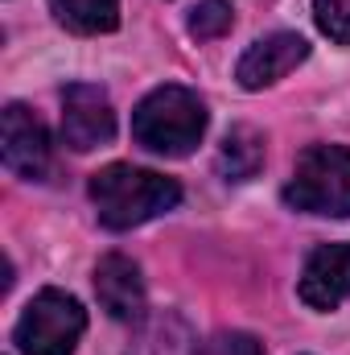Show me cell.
Masks as SVG:
<instances>
[{
	"instance_id": "cell-11",
	"label": "cell",
	"mask_w": 350,
	"mask_h": 355,
	"mask_svg": "<svg viewBox=\"0 0 350 355\" xmlns=\"http://www.w3.org/2000/svg\"><path fill=\"white\" fill-rule=\"evenodd\" d=\"M264 166V137L248 124H235L219 149V174L227 182H248L256 178Z\"/></svg>"
},
{
	"instance_id": "cell-10",
	"label": "cell",
	"mask_w": 350,
	"mask_h": 355,
	"mask_svg": "<svg viewBox=\"0 0 350 355\" xmlns=\"http://www.w3.org/2000/svg\"><path fill=\"white\" fill-rule=\"evenodd\" d=\"M128 355H198V339L181 314L165 310V314L140 318V331H136Z\"/></svg>"
},
{
	"instance_id": "cell-14",
	"label": "cell",
	"mask_w": 350,
	"mask_h": 355,
	"mask_svg": "<svg viewBox=\"0 0 350 355\" xmlns=\"http://www.w3.org/2000/svg\"><path fill=\"white\" fill-rule=\"evenodd\" d=\"M313 21L330 42L350 46V0H313Z\"/></svg>"
},
{
	"instance_id": "cell-5",
	"label": "cell",
	"mask_w": 350,
	"mask_h": 355,
	"mask_svg": "<svg viewBox=\"0 0 350 355\" xmlns=\"http://www.w3.org/2000/svg\"><path fill=\"white\" fill-rule=\"evenodd\" d=\"M116 137V107L95 83H71L62 91V141L79 153Z\"/></svg>"
},
{
	"instance_id": "cell-4",
	"label": "cell",
	"mask_w": 350,
	"mask_h": 355,
	"mask_svg": "<svg viewBox=\"0 0 350 355\" xmlns=\"http://www.w3.org/2000/svg\"><path fill=\"white\" fill-rule=\"evenodd\" d=\"M87 331V310L62 289H42L17 318L12 343L21 355H75Z\"/></svg>"
},
{
	"instance_id": "cell-2",
	"label": "cell",
	"mask_w": 350,
	"mask_h": 355,
	"mask_svg": "<svg viewBox=\"0 0 350 355\" xmlns=\"http://www.w3.org/2000/svg\"><path fill=\"white\" fill-rule=\"evenodd\" d=\"M202 132H206V103L177 83L149 91L132 112V137L149 153L185 157L202 141Z\"/></svg>"
},
{
	"instance_id": "cell-7",
	"label": "cell",
	"mask_w": 350,
	"mask_h": 355,
	"mask_svg": "<svg viewBox=\"0 0 350 355\" xmlns=\"http://www.w3.org/2000/svg\"><path fill=\"white\" fill-rule=\"evenodd\" d=\"M309 58V42L301 33H268L260 42H252V50L239 58L235 79L243 91H264L280 83L288 71H297Z\"/></svg>"
},
{
	"instance_id": "cell-1",
	"label": "cell",
	"mask_w": 350,
	"mask_h": 355,
	"mask_svg": "<svg viewBox=\"0 0 350 355\" xmlns=\"http://www.w3.org/2000/svg\"><path fill=\"white\" fill-rule=\"evenodd\" d=\"M91 202H95V215L103 227L128 232V227H140V223L174 211L181 202V186L165 174L116 162L91 178Z\"/></svg>"
},
{
	"instance_id": "cell-13",
	"label": "cell",
	"mask_w": 350,
	"mask_h": 355,
	"mask_svg": "<svg viewBox=\"0 0 350 355\" xmlns=\"http://www.w3.org/2000/svg\"><path fill=\"white\" fill-rule=\"evenodd\" d=\"M231 25H235V8H231L227 0H202V4L190 12V33H194L198 42H214V37H223Z\"/></svg>"
},
{
	"instance_id": "cell-8",
	"label": "cell",
	"mask_w": 350,
	"mask_h": 355,
	"mask_svg": "<svg viewBox=\"0 0 350 355\" xmlns=\"http://www.w3.org/2000/svg\"><path fill=\"white\" fill-rule=\"evenodd\" d=\"M301 302L309 310H338L350 297V240L347 244H322L301 272V285H297Z\"/></svg>"
},
{
	"instance_id": "cell-12",
	"label": "cell",
	"mask_w": 350,
	"mask_h": 355,
	"mask_svg": "<svg viewBox=\"0 0 350 355\" xmlns=\"http://www.w3.org/2000/svg\"><path fill=\"white\" fill-rule=\"evenodd\" d=\"M58 25L71 33H111L120 25V0H50Z\"/></svg>"
},
{
	"instance_id": "cell-3",
	"label": "cell",
	"mask_w": 350,
	"mask_h": 355,
	"mask_svg": "<svg viewBox=\"0 0 350 355\" xmlns=\"http://www.w3.org/2000/svg\"><path fill=\"white\" fill-rule=\"evenodd\" d=\"M284 202L305 211V215H330L347 219L350 215V149L347 145H309L293 178L284 186Z\"/></svg>"
},
{
	"instance_id": "cell-6",
	"label": "cell",
	"mask_w": 350,
	"mask_h": 355,
	"mask_svg": "<svg viewBox=\"0 0 350 355\" xmlns=\"http://www.w3.org/2000/svg\"><path fill=\"white\" fill-rule=\"evenodd\" d=\"M0 141H4L0 157H4V166L12 174L25 178V182H46V174H50V132L25 103L4 107Z\"/></svg>"
},
{
	"instance_id": "cell-15",
	"label": "cell",
	"mask_w": 350,
	"mask_h": 355,
	"mask_svg": "<svg viewBox=\"0 0 350 355\" xmlns=\"http://www.w3.org/2000/svg\"><path fill=\"white\" fill-rule=\"evenodd\" d=\"M210 355H264V343L248 331H223L210 343Z\"/></svg>"
},
{
	"instance_id": "cell-9",
	"label": "cell",
	"mask_w": 350,
	"mask_h": 355,
	"mask_svg": "<svg viewBox=\"0 0 350 355\" xmlns=\"http://www.w3.org/2000/svg\"><path fill=\"white\" fill-rule=\"evenodd\" d=\"M95 297L116 322H140L145 318V281L140 268L124 252H107L95 265Z\"/></svg>"
}]
</instances>
